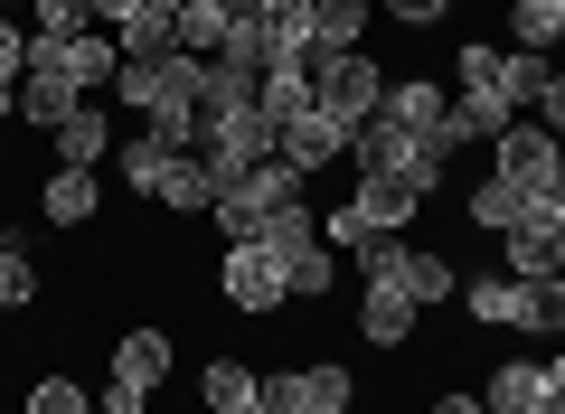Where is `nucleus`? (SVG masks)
Returning a JSON list of instances; mask_svg holds the SVG:
<instances>
[{"label":"nucleus","instance_id":"1","mask_svg":"<svg viewBox=\"0 0 565 414\" xmlns=\"http://www.w3.org/2000/svg\"><path fill=\"white\" fill-rule=\"evenodd\" d=\"M546 76H556V66L527 57V47H509V39H462L452 47V95L490 104V114H527V104L546 95Z\"/></svg>","mask_w":565,"mask_h":414},{"label":"nucleus","instance_id":"2","mask_svg":"<svg viewBox=\"0 0 565 414\" xmlns=\"http://www.w3.org/2000/svg\"><path fill=\"white\" fill-rule=\"evenodd\" d=\"M292 208H311V179L282 170V160H264V170L226 179V189L207 198V226H217L226 245H255V236H274V217H292Z\"/></svg>","mask_w":565,"mask_h":414},{"label":"nucleus","instance_id":"3","mask_svg":"<svg viewBox=\"0 0 565 414\" xmlns=\"http://www.w3.org/2000/svg\"><path fill=\"white\" fill-rule=\"evenodd\" d=\"M170 368H180V349H170L161 320H132V330L114 339V358H104V414H151V395L170 386Z\"/></svg>","mask_w":565,"mask_h":414},{"label":"nucleus","instance_id":"4","mask_svg":"<svg viewBox=\"0 0 565 414\" xmlns=\"http://www.w3.org/2000/svg\"><path fill=\"white\" fill-rule=\"evenodd\" d=\"M311 104H321L340 132H359L386 104V66L367 57V47H311Z\"/></svg>","mask_w":565,"mask_h":414},{"label":"nucleus","instance_id":"5","mask_svg":"<svg viewBox=\"0 0 565 414\" xmlns=\"http://www.w3.org/2000/svg\"><path fill=\"white\" fill-rule=\"evenodd\" d=\"M462 311H471V330H519V339H546V330H556V283L462 274Z\"/></svg>","mask_w":565,"mask_h":414},{"label":"nucleus","instance_id":"6","mask_svg":"<svg viewBox=\"0 0 565 414\" xmlns=\"http://www.w3.org/2000/svg\"><path fill=\"white\" fill-rule=\"evenodd\" d=\"M490 179H509V189H527V198H546L565 179V141L546 132L537 114H509V132H490Z\"/></svg>","mask_w":565,"mask_h":414},{"label":"nucleus","instance_id":"7","mask_svg":"<svg viewBox=\"0 0 565 414\" xmlns=\"http://www.w3.org/2000/svg\"><path fill=\"white\" fill-rule=\"evenodd\" d=\"M217 301L236 320H274L282 301H292V293H282V255L264 236L255 245H226V255H217Z\"/></svg>","mask_w":565,"mask_h":414},{"label":"nucleus","instance_id":"8","mask_svg":"<svg viewBox=\"0 0 565 414\" xmlns=\"http://www.w3.org/2000/svg\"><path fill=\"white\" fill-rule=\"evenodd\" d=\"M199 160H207V179H245V170H264L274 160V123H264V104H245V114H207L199 123Z\"/></svg>","mask_w":565,"mask_h":414},{"label":"nucleus","instance_id":"9","mask_svg":"<svg viewBox=\"0 0 565 414\" xmlns=\"http://www.w3.org/2000/svg\"><path fill=\"white\" fill-rule=\"evenodd\" d=\"M180 10L189 0H95V29H114L122 57H170L180 47Z\"/></svg>","mask_w":565,"mask_h":414},{"label":"nucleus","instance_id":"10","mask_svg":"<svg viewBox=\"0 0 565 414\" xmlns=\"http://www.w3.org/2000/svg\"><path fill=\"white\" fill-rule=\"evenodd\" d=\"M500 274H519V283H556L565 274V217H556V208L527 198V217L500 236Z\"/></svg>","mask_w":565,"mask_h":414},{"label":"nucleus","instance_id":"11","mask_svg":"<svg viewBox=\"0 0 565 414\" xmlns=\"http://www.w3.org/2000/svg\"><path fill=\"white\" fill-rule=\"evenodd\" d=\"M274 160H282V170H302V179H321V170H340V160H349V132L321 114V104H302V114L274 132Z\"/></svg>","mask_w":565,"mask_h":414},{"label":"nucleus","instance_id":"12","mask_svg":"<svg viewBox=\"0 0 565 414\" xmlns=\"http://www.w3.org/2000/svg\"><path fill=\"white\" fill-rule=\"evenodd\" d=\"M47 151H57L66 170H104V160L122 151V123H114V104H104V95H85L76 114H66L57 132H47Z\"/></svg>","mask_w":565,"mask_h":414},{"label":"nucleus","instance_id":"13","mask_svg":"<svg viewBox=\"0 0 565 414\" xmlns=\"http://www.w3.org/2000/svg\"><path fill=\"white\" fill-rule=\"evenodd\" d=\"M39 217L57 226V236H85V226L104 217V179H95V170H66V160H47V179H39Z\"/></svg>","mask_w":565,"mask_h":414},{"label":"nucleus","instance_id":"14","mask_svg":"<svg viewBox=\"0 0 565 414\" xmlns=\"http://www.w3.org/2000/svg\"><path fill=\"white\" fill-rule=\"evenodd\" d=\"M415 330H424V311L396 293V283H359V339H367V349L405 358V349H415Z\"/></svg>","mask_w":565,"mask_h":414},{"label":"nucleus","instance_id":"15","mask_svg":"<svg viewBox=\"0 0 565 414\" xmlns=\"http://www.w3.org/2000/svg\"><path fill=\"white\" fill-rule=\"evenodd\" d=\"M274 255H282V293H292V311H311V301H330V293H340V255H330L321 236L274 245Z\"/></svg>","mask_w":565,"mask_h":414},{"label":"nucleus","instance_id":"16","mask_svg":"<svg viewBox=\"0 0 565 414\" xmlns=\"http://www.w3.org/2000/svg\"><path fill=\"white\" fill-rule=\"evenodd\" d=\"M386 123H405V132H424L434 141V123L452 114V85L444 76H386V104H377Z\"/></svg>","mask_w":565,"mask_h":414},{"label":"nucleus","instance_id":"17","mask_svg":"<svg viewBox=\"0 0 565 414\" xmlns=\"http://www.w3.org/2000/svg\"><path fill=\"white\" fill-rule=\"evenodd\" d=\"M527 217V189H509V179H471V189H462V226H471V236H509V226H519Z\"/></svg>","mask_w":565,"mask_h":414},{"label":"nucleus","instance_id":"18","mask_svg":"<svg viewBox=\"0 0 565 414\" xmlns=\"http://www.w3.org/2000/svg\"><path fill=\"white\" fill-rule=\"evenodd\" d=\"M76 104H85V95H76L66 76H47V66H29V76H20V132H39V141H47V132L66 123V114H76Z\"/></svg>","mask_w":565,"mask_h":414},{"label":"nucleus","instance_id":"19","mask_svg":"<svg viewBox=\"0 0 565 414\" xmlns=\"http://www.w3.org/2000/svg\"><path fill=\"white\" fill-rule=\"evenodd\" d=\"M377 0H311V47H367Z\"/></svg>","mask_w":565,"mask_h":414},{"label":"nucleus","instance_id":"20","mask_svg":"<svg viewBox=\"0 0 565 414\" xmlns=\"http://www.w3.org/2000/svg\"><path fill=\"white\" fill-rule=\"evenodd\" d=\"M255 29H264V47H274V66L311 57V0H255Z\"/></svg>","mask_w":565,"mask_h":414},{"label":"nucleus","instance_id":"21","mask_svg":"<svg viewBox=\"0 0 565 414\" xmlns=\"http://www.w3.org/2000/svg\"><path fill=\"white\" fill-rule=\"evenodd\" d=\"M255 104H264V123H274V132H282V123H292V114H302V104H311V57H282V66H264Z\"/></svg>","mask_w":565,"mask_h":414},{"label":"nucleus","instance_id":"22","mask_svg":"<svg viewBox=\"0 0 565 414\" xmlns=\"http://www.w3.org/2000/svg\"><path fill=\"white\" fill-rule=\"evenodd\" d=\"M255 376H264V368H245L236 349H207V368H199V414H207V405H255Z\"/></svg>","mask_w":565,"mask_h":414},{"label":"nucleus","instance_id":"23","mask_svg":"<svg viewBox=\"0 0 565 414\" xmlns=\"http://www.w3.org/2000/svg\"><path fill=\"white\" fill-rule=\"evenodd\" d=\"M509 47H527V57H556V47H565L556 0H509Z\"/></svg>","mask_w":565,"mask_h":414},{"label":"nucleus","instance_id":"24","mask_svg":"<svg viewBox=\"0 0 565 414\" xmlns=\"http://www.w3.org/2000/svg\"><path fill=\"white\" fill-rule=\"evenodd\" d=\"M20 414H104V405H95V386H76L66 368H47V376H29Z\"/></svg>","mask_w":565,"mask_h":414},{"label":"nucleus","instance_id":"25","mask_svg":"<svg viewBox=\"0 0 565 414\" xmlns=\"http://www.w3.org/2000/svg\"><path fill=\"white\" fill-rule=\"evenodd\" d=\"M226 29H236V0H189V10H180V47H189V57H217Z\"/></svg>","mask_w":565,"mask_h":414},{"label":"nucleus","instance_id":"26","mask_svg":"<svg viewBox=\"0 0 565 414\" xmlns=\"http://www.w3.org/2000/svg\"><path fill=\"white\" fill-rule=\"evenodd\" d=\"M95 0H29V39H85Z\"/></svg>","mask_w":565,"mask_h":414},{"label":"nucleus","instance_id":"27","mask_svg":"<svg viewBox=\"0 0 565 414\" xmlns=\"http://www.w3.org/2000/svg\"><path fill=\"white\" fill-rule=\"evenodd\" d=\"M29 301H39V264L20 236H0V311H29Z\"/></svg>","mask_w":565,"mask_h":414},{"label":"nucleus","instance_id":"28","mask_svg":"<svg viewBox=\"0 0 565 414\" xmlns=\"http://www.w3.org/2000/svg\"><path fill=\"white\" fill-rule=\"evenodd\" d=\"M462 0H377V20H396V29H444Z\"/></svg>","mask_w":565,"mask_h":414},{"label":"nucleus","instance_id":"29","mask_svg":"<svg viewBox=\"0 0 565 414\" xmlns=\"http://www.w3.org/2000/svg\"><path fill=\"white\" fill-rule=\"evenodd\" d=\"M20 76H29V20L0 10V85H20Z\"/></svg>","mask_w":565,"mask_h":414},{"label":"nucleus","instance_id":"30","mask_svg":"<svg viewBox=\"0 0 565 414\" xmlns=\"http://www.w3.org/2000/svg\"><path fill=\"white\" fill-rule=\"evenodd\" d=\"M424 414H490V405L471 386H434V405H424Z\"/></svg>","mask_w":565,"mask_h":414},{"label":"nucleus","instance_id":"31","mask_svg":"<svg viewBox=\"0 0 565 414\" xmlns=\"http://www.w3.org/2000/svg\"><path fill=\"white\" fill-rule=\"evenodd\" d=\"M207 414H255V405H207Z\"/></svg>","mask_w":565,"mask_h":414},{"label":"nucleus","instance_id":"32","mask_svg":"<svg viewBox=\"0 0 565 414\" xmlns=\"http://www.w3.org/2000/svg\"><path fill=\"white\" fill-rule=\"evenodd\" d=\"M556 20H565V0H556Z\"/></svg>","mask_w":565,"mask_h":414},{"label":"nucleus","instance_id":"33","mask_svg":"<svg viewBox=\"0 0 565 414\" xmlns=\"http://www.w3.org/2000/svg\"><path fill=\"white\" fill-rule=\"evenodd\" d=\"M556 293H565V274H556Z\"/></svg>","mask_w":565,"mask_h":414}]
</instances>
